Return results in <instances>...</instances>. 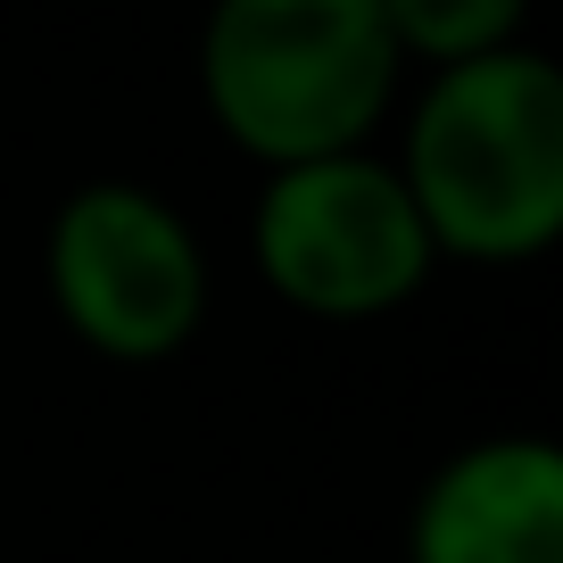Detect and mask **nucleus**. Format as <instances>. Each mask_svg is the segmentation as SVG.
<instances>
[{
    "instance_id": "5",
    "label": "nucleus",
    "mask_w": 563,
    "mask_h": 563,
    "mask_svg": "<svg viewBox=\"0 0 563 563\" xmlns=\"http://www.w3.org/2000/svg\"><path fill=\"white\" fill-rule=\"evenodd\" d=\"M406 563H563V448L539 431L456 448L415 497Z\"/></svg>"
},
{
    "instance_id": "2",
    "label": "nucleus",
    "mask_w": 563,
    "mask_h": 563,
    "mask_svg": "<svg viewBox=\"0 0 563 563\" xmlns=\"http://www.w3.org/2000/svg\"><path fill=\"white\" fill-rule=\"evenodd\" d=\"M398 75L382 0H224L199 34L208 117L274 175L365 150Z\"/></svg>"
},
{
    "instance_id": "6",
    "label": "nucleus",
    "mask_w": 563,
    "mask_h": 563,
    "mask_svg": "<svg viewBox=\"0 0 563 563\" xmlns=\"http://www.w3.org/2000/svg\"><path fill=\"white\" fill-rule=\"evenodd\" d=\"M382 25L398 58H431L440 67H473V58L522 42V9L514 0H382Z\"/></svg>"
},
{
    "instance_id": "4",
    "label": "nucleus",
    "mask_w": 563,
    "mask_h": 563,
    "mask_svg": "<svg viewBox=\"0 0 563 563\" xmlns=\"http://www.w3.org/2000/svg\"><path fill=\"white\" fill-rule=\"evenodd\" d=\"M51 299L84 349L158 365L208 316V257L150 183H84L51 224Z\"/></svg>"
},
{
    "instance_id": "3",
    "label": "nucleus",
    "mask_w": 563,
    "mask_h": 563,
    "mask_svg": "<svg viewBox=\"0 0 563 563\" xmlns=\"http://www.w3.org/2000/svg\"><path fill=\"white\" fill-rule=\"evenodd\" d=\"M249 249H257L265 290L290 299L299 316H323V323L389 316L440 265L398 166L365 158V150L265 175Z\"/></svg>"
},
{
    "instance_id": "1",
    "label": "nucleus",
    "mask_w": 563,
    "mask_h": 563,
    "mask_svg": "<svg viewBox=\"0 0 563 563\" xmlns=\"http://www.w3.org/2000/svg\"><path fill=\"white\" fill-rule=\"evenodd\" d=\"M398 183L431 257L522 265L563 232V75L547 51L506 42L473 67H440L406 117Z\"/></svg>"
}]
</instances>
